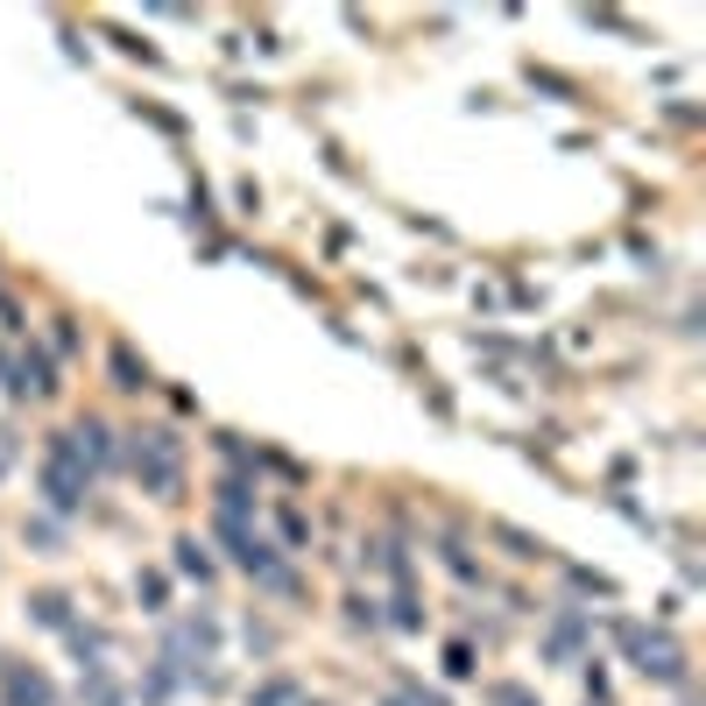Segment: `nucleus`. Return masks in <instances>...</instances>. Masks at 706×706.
<instances>
[{
  "label": "nucleus",
  "instance_id": "nucleus-6",
  "mask_svg": "<svg viewBox=\"0 0 706 706\" xmlns=\"http://www.w3.org/2000/svg\"><path fill=\"white\" fill-rule=\"evenodd\" d=\"M113 375H121V389H142L148 367H134V353H128V346H113Z\"/></svg>",
  "mask_w": 706,
  "mask_h": 706
},
{
  "label": "nucleus",
  "instance_id": "nucleus-3",
  "mask_svg": "<svg viewBox=\"0 0 706 706\" xmlns=\"http://www.w3.org/2000/svg\"><path fill=\"white\" fill-rule=\"evenodd\" d=\"M621 636H629L636 664H643L650 679H685V650L671 643V636H643V629H621Z\"/></svg>",
  "mask_w": 706,
  "mask_h": 706
},
{
  "label": "nucleus",
  "instance_id": "nucleus-5",
  "mask_svg": "<svg viewBox=\"0 0 706 706\" xmlns=\"http://www.w3.org/2000/svg\"><path fill=\"white\" fill-rule=\"evenodd\" d=\"M177 565H184L191 580H212V559L198 551V537H184V544H177Z\"/></svg>",
  "mask_w": 706,
  "mask_h": 706
},
{
  "label": "nucleus",
  "instance_id": "nucleus-2",
  "mask_svg": "<svg viewBox=\"0 0 706 706\" xmlns=\"http://www.w3.org/2000/svg\"><path fill=\"white\" fill-rule=\"evenodd\" d=\"M86 481H92V466L71 452V439H57V445H49V460H43V495H49V509H78Z\"/></svg>",
  "mask_w": 706,
  "mask_h": 706
},
{
  "label": "nucleus",
  "instance_id": "nucleus-4",
  "mask_svg": "<svg viewBox=\"0 0 706 706\" xmlns=\"http://www.w3.org/2000/svg\"><path fill=\"white\" fill-rule=\"evenodd\" d=\"M8 706H57V693H49V685L36 679V671H22V664H8Z\"/></svg>",
  "mask_w": 706,
  "mask_h": 706
},
{
  "label": "nucleus",
  "instance_id": "nucleus-7",
  "mask_svg": "<svg viewBox=\"0 0 706 706\" xmlns=\"http://www.w3.org/2000/svg\"><path fill=\"white\" fill-rule=\"evenodd\" d=\"M36 621H49V629H57V621H64V594H43V600H36Z\"/></svg>",
  "mask_w": 706,
  "mask_h": 706
},
{
  "label": "nucleus",
  "instance_id": "nucleus-8",
  "mask_svg": "<svg viewBox=\"0 0 706 706\" xmlns=\"http://www.w3.org/2000/svg\"><path fill=\"white\" fill-rule=\"evenodd\" d=\"M487 699H495V706H530V693H516V685H495Z\"/></svg>",
  "mask_w": 706,
  "mask_h": 706
},
{
  "label": "nucleus",
  "instance_id": "nucleus-1",
  "mask_svg": "<svg viewBox=\"0 0 706 706\" xmlns=\"http://www.w3.org/2000/svg\"><path fill=\"white\" fill-rule=\"evenodd\" d=\"M128 466H134V481H142L156 501H170L177 487H184V452H177V439H170V431H134Z\"/></svg>",
  "mask_w": 706,
  "mask_h": 706
}]
</instances>
